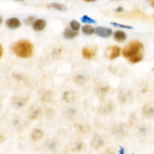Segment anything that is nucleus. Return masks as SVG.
I'll return each instance as SVG.
<instances>
[{"instance_id": "obj_3", "label": "nucleus", "mask_w": 154, "mask_h": 154, "mask_svg": "<svg viewBox=\"0 0 154 154\" xmlns=\"http://www.w3.org/2000/svg\"><path fill=\"white\" fill-rule=\"evenodd\" d=\"M120 49L117 46L109 47L106 51V57L109 58L110 60H114L120 57Z\"/></svg>"}, {"instance_id": "obj_14", "label": "nucleus", "mask_w": 154, "mask_h": 154, "mask_svg": "<svg viewBox=\"0 0 154 154\" xmlns=\"http://www.w3.org/2000/svg\"><path fill=\"white\" fill-rule=\"evenodd\" d=\"M93 147L96 149H99V147H102V146L103 145V141H102V138L99 136L95 137L93 141Z\"/></svg>"}, {"instance_id": "obj_4", "label": "nucleus", "mask_w": 154, "mask_h": 154, "mask_svg": "<svg viewBox=\"0 0 154 154\" xmlns=\"http://www.w3.org/2000/svg\"><path fill=\"white\" fill-rule=\"evenodd\" d=\"M95 32L99 36L102 38H108L112 35L113 32L111 29L108 28V27L99 26L95 29Z\"/></svg>"}, {"instance_id": "obj_29", "label": "nucleus", "mask_w": 154, "mask_h": 154, "mask_svg": "<svg viewBox=\"0 0 154 154\" xmlns=\"http://www.w3.org/2000/svg\"><path fill=\"white\" fill-rule=\"evenodd\" d=\"M2 17H0V24L2 23Z\"/></svg>"}, {"instance_id": "obj_21", "label": "nucleus", "mask_w": 154, "mask_h": 154, "mask_svg": "<svg viewBox=\"0 0 154 154\" xmlns=\"http://www.w3.org/2000/svg\"><path fill=\"white\" fill-rule=\"evenodd\" d=\"M39 110H36V111H35L34 112L32 113V114H31V116H30V118L32 119V120H34V119H36L38 117L39 115Z\"/></svg>"}, {"instance_id": "obj_28", "label": "nucleus", "mask_w": 154, "mask_h": 154, "mask_svg": "<svg viewBox=\"0 0 154 154\" xmlns=\"http://www.w3.org/2000/svg\"><path fill=\"white\" fill-rule=\"evenodd\" d=\"M105 154H114V153H113V152H111V151H110V150H108V151L106 152V153H105Z\"/></svg>"}, {"instance_id": "obj_24", "label": "nucleus", "mask_w": 154, "mask_h": 154, "mask_svg": "<svg viewBox=\"0 0 154 154\" xmlns=\"http://www.w3.org/2000/svg\"><path fill=\"white\" fill-rule=\"evenodd\" d=\"M2 54H3V48H2V46L0 45V58L2 57Z\"/></svg>"}, {"instance_id": "obj_6", "label": "nucleus", "mask_w": 154, "mask_h": 154, "mask_svg": "<svg viewBox=\"0 0 154 154\" xmlns=\"http://www.w3.org/2000/svg\"><path fill=\"white\" fill-rule=\"evenodd\" d=\"M32 26L34 30L35 31H42L46 26V21L43 19L36 20L32 24Z\"/></svg>"}, {"instance_id": "obj_25", "label": "nucleus", "mask_w": 154, "mask_h": 154, "mask_svg": "<svg viewBox=\"0 0 154 154\" xmlns=\"http://www.w3.org/2000/svg\"><path fill=\"white\" fill-rule=\"evenodd\" d=\"M117 12H122V11H123V9L121 7L117 8Z\"/></svg>"}, {"instance_id": "obj_19", "label": "nucleus", "mask_w": 154, "mask_h": 154, "mask_svg": "<svg viewBox=\"0 0 154 154\" xmlns=\"http://www.w3.org/2000/svg\"><path fill=\"white\" fill-rule=\"evenodd\" d=\"M16 104L17 107H21L24 105L25 102L23 101V99H19V98H17L16 102H14Z\"/></svg>"}, {"instance_id": "obj_5", "label": "nucleus", "mask_w": 154, "mask_h": 154, "mask_svg": "<svg viewBox=\"0 0 154 154\" xmlns=\"http://www.w3.org/2000/svg\"><path fill=\"white\" fill-rule=\"evenodd\" d=\"M97 49L92 48H84L82 51L83 57L87 60H92L96 55Z\"/></svg>"}, {"instance_id": "obj_7", "label": "nucleus", "mask_w": 154, "mask_h": 154, "mask_svg": "<svg viewBox=\"0 0 154 154\" xmlns=\"http://www.w3.org/2000/svg\"><path fill=\"white\" fill-rule=\"evenodd\" d=\"M6 26L10 29H17L20 26V21L16 17L10 18L6 20Z\"/></svg>"}, {"instance_id": "obj_1", "label": "nucleus", "mask_w": 154, "mask_h": 154, "mask_svg": "<svg viewBox=\"0 0 154 154\" xmlns=\"http://www.w3.org/2000/svg\"><path fill=\"white\" fill-rule=\"evenodd\" d=\"M144 46L140 41L135 40L131 42L123 50V55L130 63H137L141 61L143 59Z\"/></svg>"}, {"instance_id": "obj_11", "label": "nucleus", "mask_w": 154, "mask_h": 154, "mask_svg": "<svg viewBox=\"0 0 154 154\" xmlns=\"http://www.w3.org/2000/svg\"><path fill=\"white\" fill-rule=\"evenodd\" d=\"M63 35H64L66 38L72 39L76 37V36H78V33L77 32L73 31V30L69 29H66L64 32H63Z\"/></svg>"}, {"instance_id": "obj_22", "label": "nucleus", "mask_w": 154, "mask_h": 154, "mask_svg": "<svg viewBox=\"0 0 154 154\" xmlns=\"http://www.w3.org/2000/svg\"><path fill=\"white\" fill-rule=\"evenodd\" d=\"M112 25L116 26H119V27H122V28H127V29H131L132 27L129 26H126V25H121V24H118L117 23H111Z\"/></svg>"}, {"instance_id": "obj_23", "label": "nucleus", "mask_w": 154, "mask_h": 154, "mask_svg": "<svg viewBox=\"0 0 154 154\" xmlns=\"http://www.w3.org/2000/svg\"><path fill=\"white\" fill-rule=\"evenodd\" d=\"M147 1H148V2L150 3V5L152 7L154 8V0H147Z\"/></svg>"}, {"instance_id": "obj_8", "label": "nucleus", "mask_w": 154, "mask_h": 154, "mask_svg": "<svg viewBox=\"0 0 154 154\" xmlns=\"http://www.w3.org/2000/svg\"><path fill=\"white\" fill-rule=\"evenodd\" d=\"M76 94L75 93L72 91H68L66 92L63 95V99L66 101V102H72L75 100L76 99Z\"/></svg>"}, {"instance_id": "obj_9", "label": "nucleus", "mask_w": 154, "mask_h": 154, "mask_svg": "<svg viewBox=\"0 0 154 154\" xmlns=\"http://www.w3.org/2000/svg\"><path fill=\"white\" fill-rule=\"evenodd\" d=\"M43 136H44L43 131L38 129H33L32 132L31 133V138H32L33 140H35V141L40 140L41 138H43Z\"/></svg>"}, {"instance_id": "obj_27", "label": "nucleus", "mask_w": 154, "mask_h": 154, "mask_svg": "<svg viewBox=\"0 0 154 154\" xmlns=\"http://www.w3.org/2000/svg\"><path fill=\"white\" fill-rule=\"evenodd\" d=\"M84 1L87 2H95L96 1V0H84Z\"/></svg>"}, {"instance_id": "obj_2", "label": "nucleus", "mask_w": 154, "mask_h": 154, "mask_svg": "<svg viewBox=\"0 0 154 154\" xmlns=\"http://www.w3.org/2000/svg\"><path fill=\"white\" fill-rule=\"evenodd\" d=\"M12 51L17 57L21 58H29L32 57L34 51L33 45L27 40L18 41L11 47Z\"/></svg>"}, {"instance_id": "obj_18", "label": "nucleus", "mask_w": 154, "mask_h": 154, "mask_svg": "<svg viewBox=\"0 0 154 154\" xmlns=\"http://www.w3.org/2000/svg\"><path fill=\"white\" fill-rule=\"evenodd\" d=\"M75 81L76 83H78V84H82V83L85 82L86 80L83 75H77L75 78Z\"/></svg>"}, {"instance_id": "obj_10", "label": "nucleus", "mask_w": 154, "mask_h": 154, "mask_svg": "<svg viewBox=\"0 0 154 154\" xmlns=\"http://www.w3.org/2000/svg\"><path fill=\"white\" fill-rule=\"evenodd\" d=\"M114 36V39L118 42H123L126 39V33L123 31H120V30L115 32Z\"/></svg>"}, {"instance_id": "obj_17", "label": "nucleus", "mask_w": 154, "mask_h": 154, "mask_svg": "<svg viewBox=\"0 0 154 154\" xmlns=\"http://www.w3.org/2000/svg\"><path fill=\"white\" fill-rule=\"evenodd\" d=\"M143 111H144V115H146V116L153 115V109H152L151 108H148V107H144Z\"/></svg>"}, {"instance_id": "obj_26", "label": "nucleus", "mask_w": 154, "mask_h": 154, "mask_svg": "<svg viewBox=\"0 0 154 154\" xmlns=\"http://www.w3.org/2000/svg\"><path fill=\"white\" fill-rule=\"evenodd\" d=\"M120 154H124V150H123V148H120Z\"/></svg>"}, {"instance_id": "obj_20", "label": "nucleus", "mask_w": 154, "mask_h": 154, "mask_svg": "<svg viewBox=\"0 0 154 154\" xmlns=\"http://www.w3.org/2000/svg\"><path fill=\"white\" fill-rule=\"evenodd\" d=\"M25 23L26 24H33V23L35 22V17H29L26 19H25Z\"/></svg>"}, {"instance_id": "obj_15", "label": "nucleus", "mask_w": 154, "mask_h": 154, "mask_svg": "<svg viewBox=\"0 0 154 154\" xmlns=\"http://www.w3.org/2000/svg\"><path fill=\"white\" fill-rule=\"evenodd\" d=\"M70 26L72 29L75 32H78V30L80 29V28H81V25H80L79 23L76 20H72V22L70 23Z\"/></svg>"}, {"instance_id": "obj_12", "label": "nucleus", "mask_w": 154, "mask_h": 154, "mask_svg": "<svg viewBox=\"0 0 154 154\" xmlns=\"http://www.w3.org/2000/svg\"><path fill=\"white\" fill-rule=\"evenodd\" d=\"M48 8H54L56 10L58 11H64L67 10V7H66L65 5L60 4V3H51V4L48 5Z\"/></svg>"}, {"instance_id": "obj_16", "label": "nucleus", "mask_w": 154, "mask_h": 154, "mask_svg": "<svg viewBox=\"0 0 154 154\" xmlns=\"http://www.w3.org/2000/svg\"><path fill=\"white\" fill-rule=\"evenodd\" d=\"M81 21L83 23H96V20L93 19H92L90 17L87 16V15H84L83 16V17L81 18Z\"/></svg>"}, {"instance_id": "obj_13", "label": "nucleus", "mask_w": 154, "mask_h": 154, "mask_svg": "<svg viewBox=\"0 0 154 154\" xmlns=\"http://www.w3.org/2000/svg\"><path fill=\"white\" fill-rule=\"evenodd\" d=\"M82 31L85 35H90L93 34L95 32V29L90 25H85L83 26Z\"/></svg>"}]
</instances>
